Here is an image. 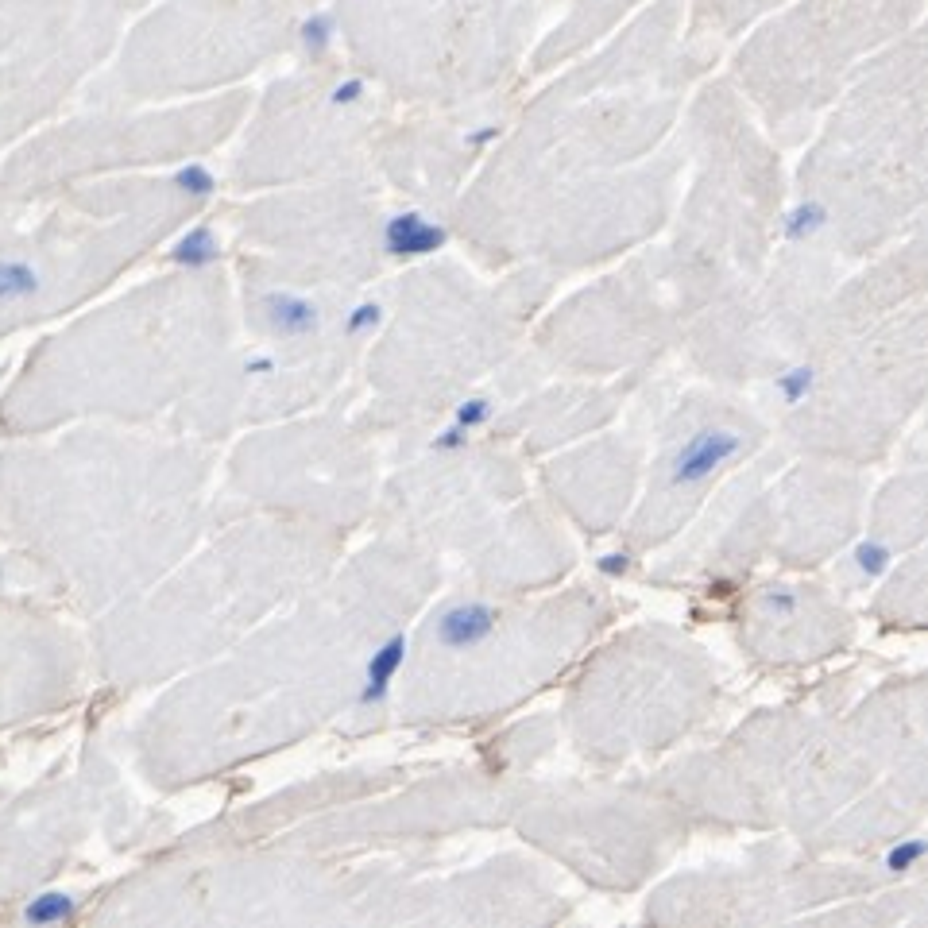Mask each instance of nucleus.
<instances>
[{"instance_id": "ddd939ff", "label": "nucleus", "mask_w": 928, "mask_h": 928, "mask_svg": "<svg viewBox=\"0 0 928 928\" xmlns=\"http://www.w3.org/2000/svg\"><path fill=\"white\" fill-rule=\"evenodd\" d=\"M855 565H859L863 577H882V573L890 569V546H882V542H874V538L859 542V546H855Z\"/></svg>"}, {"instance_id": "6ab92c4d", "label": "nucleus", "mask_w": 928, "mask_h": 928, "mask_svg": "<svg viewBox=\"0 0 928 928\" xmlns=\"http://www.w3.org/2000/svg\"><path fill=\"white\" fill-rule=\"evenodd\" d=\"M4 793H8V789H4V785H0V801H4Z\"/></svg>"}, {"instance_id": "0eeeda50", "label": "nucleus", "mask_w": 928, "mask_h": 928, "mask_svg": "<svg viewBox=\"0 0 928 928\" xmlns=\"http://www.w3.org/2000/svg\"><path fill=\"white\" fill-rule=\"evenodd\" d=\"M406 666V635L395 631L379 642L364 666V681H360V693H356V708H379L387 696H391V685L399 677V669Z\"/></svg>"}, {"instance_id": "9d476101", "label": "nucleus", "mask_w": 928, "mask_h": 928, "mask_svg": "<svg viewBox=\"0 0 928 928\" xmlns=\"http://www.w3.org/2000/svg\"><path fill=\"white\" fill-rule=\"evenodd\" d=\"M774 387H778L785 406H801L816 391V372H812L809 364H793V368H785L782 376H778Z\"/></svg>"}, {"instance_id": "7ed1b4c3", "label": "nucleus", "mask_w": 928, "mask_h": 928, "mask_svg": "<svg viewBox=\"0 0 928 928\" xmlns=\"http://www.w3.org/2000/svg\"><path fill=\"white\" fill-rule=\"evenodd\" d=\"M74 74L78 47L70 35L35 43L24 55L0 62V151L43 120V113L70 89Z\"/></svg>"}, {"instance_id": "dca6fc26", "label": "nucleus", "mask_w": 928, "mask_h": 928, "mask_svg": "<svg viewBox=\"0 0 928 928\" xmlns=\"http://www.w3.org/2000/svg\"><path fill=\"white\" fill-rule=\"evenodd\" d=\"M596 569H600L604 577H611V580L627 577V573H631V557H627V553H604V557L596 561Z\"/></svg>"}, {"instance_id": "f03ea898", "label": "nucleus", "mask_w": 928, "mask_h": 928, "mask_svg": "<svg viewBox=\"0 0 928 928\" xmlns=\"http://www.w3.org/2000/svg\"><path fill=\"white\" fill-rule=\"evenodd\" d=\"M0 569V735L51 716L74 689V646L28 588Z\"/></svg>"}, {"instance_id": "f257e3e1", "label": "nucleus", "mask_w": 928, "mask_h": 928, "mask_svg": "<svg viewBox=\"0 0 928 928\" xmlns=\"http://www.w3.org/2000/svg\"><path fill=\"white\" fill-rule=\"evenodd\" d=\"M155 232L136 198H70L31 221H0V341L55 318L105 283Z\"/></svg>"}, {"instance_id": "9b49d317", "label": "nucleus", "mask_w": 928, "mask_h": 928, "mask_svg": "<svg viewBox=\"0 0 928 928\" xmlns=\"http://www.w3.org/2000/svg\"><path fill=\"white\" fill-rule=\"evenodd\" d=\"M925 851H928V843L921 840V836L898 840L886 855H882V867L890 870V874H909V870H917L925 863Z\"/></svg>"}, {"instance_id": "a211bd4d", "label": "nucleus", "mask_w": 928, "mask_h": 928, "mask_svg": "<svg viewBox=\"0 0 928 928\" xmlns=\"http://www.w3.org/2000/svg\"><path fill=\"white\" fill-rule=\"evenodd\" d=\"M0 569H4V546H0ZM4 573H8V569H4Z\"/></svg>"}, {"instance_id": "423d86ee", "label": "nucleus", "mask_w": 928, "mask_h": 928, "mask_svg": "<svg viewBox=\"0 0 928 928\" xmlns=\"http://www.w3.org/2000/svg\"><path fill=\"white\" fill-rule=\"evenodd\" d=\"M495 623H499V615H495L492 604H484V600H461V604L441 611V619H437V642H441L445 650H476V646H484V642L495 635Z\"/></svg>"}, {"instance_id": "1a4fd4ad", "label": "nucleus", "mask_w": 928, "mask_h": 928, "mask_svg": "<svg viewBox=\"0 0 928 928\" xmlns=\"http://www.w3.org/2000/svg\"><path fill=\"white\" fill-rule=\"evenodd\" d=\"M828 225V205L824 202H801L789 217H785V240L801 244V240H812L816 232Z\"/></svg>"}, {"instance_id": "f8f14e48", "label": "nucleus", "mask_w": 928, "mask_h": 928, "mask_svg": "<svg viewBox=\"0 0 928 928\" xmlns=\"http://www.w3.org/2000/svg\"><path fill=\"white\" fill-rule=\"evenodd\" d=\"M379 325H383V306H379V302H356L345 318V337L364 341V337L376 333Z\"/></svg>"}, {"instance_id": "20e7f679", "label": "nucleus", "mask_w": 928, "mask_h": 928, "mask_svg": "<svg viewBox=\"0 0 928 928\" xmlns=\"http://www.w3.org/2000/svg\"><path fill=\"white\" fill-rule=\"evenodd\" d=\"M743 453V434L735 430H724V426H708L700 434L689 437V445L673 457V468H669V484L673 488H696L704 480H712L724 464H731Z\"/></svg>"}, {"instance_id": "39448f33", "label": "nucleus", "mask_w": 928, "mask_h": 928, "mask_svg": "<svg viewBox=\"0 0 928 928\" xmlns=\"http://www.w3.org/2000/svg\"><path fill=\"white\" fill-rule=\"evenodd\" d=\"M260 318L275 341H310L321 329L318 302L302 290L267 287L260 294Z\"/></svg>"}, {"instance_id": "2eb2a0df", "label": "nucleus", "mask_w": 928, "mask_h": 928, "mask_svg": "<svg viewBox=\"0 0 928 928\" xmlns=\"http://www.w3.org/2000/svg\"><path fill=\"white\" fill-rule=\"evenodd\" d=\"M464 445H468V434H464L461 426H453V422L434 437V453H457Z\"/></svg>"}, {"instance_id": "f3484780", "label": "nucleus", "mask_w": 928, "mask_h": 928, "mask_svg": "<svg viewBox=\"0 0 928 928\" xmlns=\"http://www.w3.org/2000/svg\"><path fill=\"white\" fill-rule=\"evenodd\" d=\"M766 608H774L778 615H793V611H797V592H793V588H774V592H766Z\"/></svg>"}, {"instance_id": "6e6552de", "label": "nucleus", "mask_w": 928, "mask_h": 928, "mask_svg": "<svg viewBox=\"0 0 928 928\" xmlns=\"http://www.w3.org/2000/svg\"><path fill=\"white\" fill-rule=\"evenodd\" d=\"M449 240V232L422 213H395L383 225V248L391 256H430Z\"/></svg>"}, {"instance_id": "4468645a", "label": "nucleus", "mask_w": 928, "mask_h": 928, "mask_svg": "<svg viewBox=\"0 0 928 928\" xmlns=\"http://www.w3.org/2000/svg\"><path fill=\"white\" fill-rule=\"evenodd\" d=\"M495 414V403L492 399H468V403H461L457 410H453V426H461L464 434H472V430H480V426H488Z\"/></svg>"}]
</instances>
